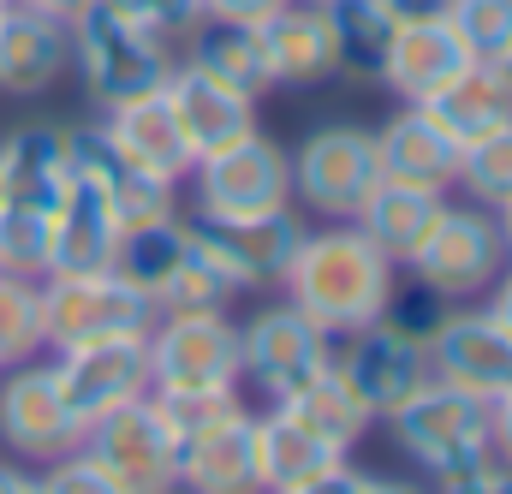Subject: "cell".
I'll return each mask as SVG.
<instances>
[{
  "mask_svg": "<svg viewBox=\"0 0 512 494\" xmlns=\"http://www.w3.org/2000/svg\"><path fill=\"white\" fill-rule=\"evenodd\" d=\"M274 411H286L292 423H304L310 435H322V441L340 447V453H352V447L370 435V423H376V417L364 411V399L334 375V364L322 375H310L304 387H292L286 399H274Z\"/></svg>",
  "mask_w": 512,
  "mask_h": 494,
  "instance_id": "cell-31",
  "label": "cell"
},
{
  "mask_svg": "<svg viewBox=\"0 0 512 494\" xmlns=\"http://www.w3.org/2000/svg\"><path fill=\"white\" fill-rule=\"evenodd\" d=\"M78 453H90L126 494H161L167 483H179V441L155 417L149 393L90 417L78 435Z\"/></svg>",
  "mask_w": 512,
  "mask_h": 494,
  "instance_id": "cell-8",
  "label": "cell"
},
{
  "mask_svg": "<svg viewBox=\"0 0 512 494\" xmlns=\"http://www.w3.org/2000/svg\"><path fill=\"white\" fill-rule=\"evenodd\" d=\"M0 274H24V280L48 274V209L0 203Z\"/></svg>",
  "mask_w": 512,
  "mask_h": 494,
  "instance_id": "cell-37",
  "label": "cell"
},
{
  "mask_svg": "<svg viewBox=\"0 0 512 494\" xmlns=\"http://www.w3.org/2000/svg\"><path fill=\"white\" fill-rule=\"evenodd\" d=\"M459 185L483 203V209H501L512 203V120L459 143Z\"/></svg>",
  "mask_w": 512,
  "mask_h": 494,
  "instance_id": "cell-35",
  "label": "cell"
},
{
  "mask_svg": "<svg viewBox=\"0 0 512 494\" xmlns=\"http://www.w3.org/2000/svg\"><path fill=\"white\" fill-rule=\"evenodd\" d=\"M72 66V30L60 12L30 0H0V90L6 96H48Z\"/></svg>",
  "mask_w": 512,
  "mask_h": 494,
  "instance_id": "cell-15",
  "label": "cell"
},
{
  "mask_svg": "<svg viewBox=\"0 0 512 494\" xmlns=\"http://www.w3.org/2000/svg\"><path fill=\"white\" fill-rule=\"evenodd\" d=\"M42 346H48V322H42V280L0 274V370L30 364Z\"/></svg>",
  "mask_w": 512,
  "mask_h": 494,
  "instance_id": "cell-34",
  "label": "cell"
},
{
  "mask_svg": "<svg viewBox=\"0 0 512 494\" xmlns=\"http://www.w3.org/2000/svg\"><path fill=\"white\" fill-rule=\"evenodd\" d=\"M179 60L203 66L209 78H221V84H233V90H245V96H268V90H274L262 30H256V24H239V18H203V24L185 36Z\"/></svg>",
  "mask_w": 512,
  "mask_h": 494,
  "instance_id": "cell-27",
  "label": "cell"
},
{
  "mask_svg": "<svg viewBox=\"0 0 512 494\" xmlns=\"http://www.w3.org/2000/svg\"><path fill=\"white\" fill-rule=\"evenodd\" d=\"M54 387L72 405L78 423L131 405L149 393V334H114V340H90V346H66L54 352Z\"/></svg>",
  "mask_w": 512,
  "mask_h": 494,
  "instance_id": "cell-12",
  "label": "cell"
},
{
  "mask_svg": "<svg viewBox=\"0 0 512 494\" xmlns=\"http://www.w3.org/2000/svg\"><path fill=\"white\" fill-rule=\"evenodd\" d=\"M84 435V423L72 417V405L60 399L48 364H12L0 370V441L30 459V465H54L60 453H72Z\"/></svg>",
  "mask_w": 512,
  "mask_h": 494,
  "instance_id": "cell-13",
  "label": "cell"
},
{
  "mask_svg": "<svg viewBox=\"0 0 512 494\" xmlns=\"http://www.w3.org/2000/svg\"><path fill=\"white\" fill-rule=\"evenodd\" d=\"M191 250H197L191 221L161 215V221H143V227H126V233H120V245H114V268L126 274L149 304H161V292L179 280V268L191 262Z\"/></svg>",
  "mask_w": 512,
  "mask_h": 494,
  "instance_id": "cell-30",
  "label": "cell"
},
{
  "mask_svg": "<svg viewBox=\"0 0 512 494\" xmlns=\"http://www.w3.org/2000/svg\"><path fill=\"white\" fill-rule=\"evenodd\" d=\"M334 334L316 328L298 304H268L239 328V381H256L268 399H286L310 375L328 370Z\"/></svg>",
  "mask_w": 512,
  "mask_h": 494,
  "instance_id": "cell-11",
  "label": "cell"
},
{
  "mask_svg": "<svg viewBox=\"0 0 512 494\" xmlns=\"http://www.w3.org/2000/svg\"><path fill=\"white\" fill-rule=\"evenodd\" d=\"M72 185V137L54 120H30L0 137V203H36L54 209Z\"/></svg>",
  "mask_w": 512,
  "mask_h": 494,
  "instance_id": "cell-20",
  "label": "cell"
},
{
  "mask_svg": "<svg viewBox=\"0 0 512 494\" xmlns=\"http://www.w3.org/2000/svg\"><path fill=\"white\" fill-rule=\"evenodd\" d=\"M435 209H441V191H417V185H393V179H382V185L364 197V209L352 215V227L382 250L393 268H405L411 250L423 245Z\"/></svg>",
  "mask_w": 512,
  "mask_h": 494,
  "instance_id": "cell-29",
  "label": "cell"
},
{
  "mask_svg": "<svg viewBox=\"0 0 512 494\" xmlns=\"http://www.w3.org/2000/svg\"><path fill=\"white\" fill-rule=\"evenodd\" d=\"M66 137H72V179H84L114 209L120 233L173 215V185L155 179V173H143L126 149L108 137V125H66Z\"/></svg>",
  "mask_w": 512,
  "mask_h": 494,
  "instance_id": "cell-14",
  "label": "cell"
},
{
  "mask_svg": "<svg viewBox=\"0 0 512 494\" xmlns=\"http://www.w3.org/2000/svg\"><path fill=\"white\" fill-rule=\"evenodd\" d=\"M256 459H262V494H298L322 471H334L346 453L310 435L304 423H292L286 411H268L256 417Z\"/></svg>",
  "mask_w": 512,
  "mask_h": 494,
  "instance_id": "cell-28",
  "label": "cell"
},
{
  "mask_svg": "<svg viewBox=\"0 0 512 494\" xmlns=\"http://www.w3.org/2000/svg\"><path fill=\"white\" fill-rule=\"evenodd\" d=\"M155 304L131 286L120 268H90V274H42V322H48V346H90V340H114V334H149L155 328Z\"/></svg>",
  "mask_w": 512,
  "mask_h": 494,
  "instance_id": "cell-5",
  "label": "cell"
},
{
  "mask_svg": "<svg viewBox=\"0 0 512 494\" xmlns=\"http://www.w3.org/2000/svg\"><path fill=\"white\" fill-rule=\"evenodd\" d=\"M376 161H382V179H393V185H417V191H441V197L459 185V143L417 102H405L376 131Z\"/></svg>",
  "mask_w": 512,
  "mask_h": 494,
  "instance_id": "cell-19",
  "label": "cell"
},
{
  "mask_svg": "<svg viewBox=\"0 0 512 494\" xmlns=\"http://www.w3.org/2000/svg\"><path fill=\"white\" fill-rule=\"evenodd\" d=\"M262 48H268V72L274 84H322L334 78V18L316 0H280L262 24Z\"/></svg>",
  "mask_w": 512,
  "mask_h": 494,
  "instance_id": "cell-21",
  "label": "cell"
},
{
  "mask_svg": "<svg viewBox=\"0 0 512 494\" xmlns=\"http://www.w3.org/2000/svg\"><path fill=\"white\" fill-rule=\"evenodd\" d=\"M197 239L209 245V256L233 274V286H280V274L292 268V256L304 245V221L292 209L274 215H251V221H191Z\"/></svg>",
  "mask_w": 512,
  "mask_h": 494,
  "instance_id": "cell-18",
  "label": "cell"
},
{
  "mask_svg": "<svg viewBox=\"0 0 512 494\" xmlns=\"http://www.w3.org/2000/svg\"><path fill=\"white\" fill-rule=\"evenodd\" d=\"M429 370L465 393L495 399L512 387V334L489 310H447L429 334Z\"/></svg>",
  "mask_w": 512,
  "mask_h": 494,
  "instance_id": "cell-16",
  "label": "cell"
},
{
  "mask_svg": "<svg viewBox=\"0 0 512 494\" xmlns=\"http://www.w3.org/2000/svg\"><path fill=\"white\" fill-rule=\"evenodd\" d=\"M185 179L197 185L203 221H251V215H274V209L298 203L292 197V155L262 131L227 143L221 155H203Z\"/></svg>",
  "mask_w": 512,
  "mask_h": 494,
  "instance_id": "cell-6",
  "label": "cell"
},
{
  "mask_svg": "<svg viewBox=\"0 0 512 494\" xmlns=\"http://www.w3.org/2000/svg\"><path fill=\"white\" fill-rule=\"evenodd\" d=\"M417 108L441 125L453 143H471V137H483V131H495V125L512 120V78L501 66L465 60V66H459L435 96H423Z\"/></svg>",
  "mask_w": 512,
  "mask_h": 494,
  "instance_id": "cell-24",
  "label": "cell"
},
{
  "mask_svg": "<svg viewBox=\"0 0 512 494\" xmlns=\"http://www.w3.org/2000/svg\"><path fill=\"white\" fill-rule=\"evenodd\" d=\"M42 494H126V489H120L90 453L72 447V453H60V459L42 471Z\"/></svg>",
  "mask_w": 512,
  "mask_h": 494,
  "instance_id": "cell-39",
  "label": "cell"
},
{
  "mask_svg": "<svg viewBox=\"0 0 512 494\" xmlns=\"http://www.w3.org/2000/svg\"><path fill=\"white\" fill-rule=\"evenodd\" d=\"M161 494H191V489H179V483H167V489H161Z\"/></svg>",
  "mask_w": 512,
  "mask_h": 494,
  "instance_id": "cell-49",
  "label": "cell"
},
{
  "mask_svg": "<svg viewBox=\"0 0 512 494\" xmlns=\"http://www.w3.org/2000/svg\"><path fill=\"white\" fill-rule=\"evenodd\" d=\"M114 245H120V221L114 209L72 179L60 191V203L48 209V274H90V268H114Z\"/></svg>",
  "mask_w": 512,
  "mask_h": 494,
  "instance_id": "cell-23",
  "label": "cell"
},
{
  "mask_svg": "<svg viewBox=\"0 0 512 494\" xmlns=\"http://www.w3.org/2000/svg\"><path fill=\"white\" fill-rule=\"evenodd\" d=\"M120 18H131L137 30H149L155 42L167 48H185V36L203 24V6L197 0H108Z\"/></svg>",
  "mask_w": 512,
  "mask_h": 494,
  "instance_id": "cell-38",
  "label": "cell"
},
{
  "mask_svg": "<svg viewBox=\"0 0 512 494\" xmlns=\"http://www.w3.org/2000/svg\"><path fill=\"white\" fill-rule=\"evenodd\" d=\"M161 96H167V108H173V120H179V131H185V143H191L197 161L203 155H221L227 143H239V137L256 131V96L221 84V78H209L191 60H179L167 72Z\"/></svg>",
  "mask_w": 512,
  "mask_h": 494,
  "instance_id": "cell-17",
  "label": "cell"
},
{
  "mask_svg": "<svg viewBox=\"0 0 512 494\" xmlns=\"http://www.w3.org/2000/svg\"><path fill=\"white\" fill-rule=\"evenodd\" d=\"M149 405H155V417L167 423V435L185 447V441H197V435H209L215 423H227V417H239V411H251L245 405V393H239V381L233 387H155L149 393Z\"/></svg>",
  "mask_w": 512,
  "mask_h": 494,
  "instance_id": "cell-33",
  "label": "cell"
},
{
  "mask_svg": "<svg viewBox=\"0 0 512 494\" xmlns=\"http://www.w3.org/2000/svg\"><path fill=\"white\" fill-rule=\"evenodd\" d=\"M0 494H42V477H30V471H12V465H0Z\"/></svg>",
  "mask_w": 512,
  "mask_h": 494,
  "instance_id": "cell-46",
  "label": "cell"
},
{
  "mask_svg": "<svg viewBox=\"0 0 512 494\" xmlns=\"http://www.w3.org/2000/svg\"><path fill=\"white\" fill-rule=\"evenodd\" d=\"M280 286H286V304H298L316 328L352 334V328H370L376 316H387L399 268L352 221H334L328 233H304Z\"/></svg>",
  "mask_w": 512,
  "mask_h": 494,
  "instance_id": "cell-1",
  "label": "cell"
},
{
  "mask_svg": "<svg viewBox=\"0 0 512 494\" xmlns=\"http://www.w3.org/2000/svg\"><path fill=\"white\" fill-rule=\"evenodd\" d=\"M447 6H453V0H382V12L393 18V30H399V24H435V18H447Z\"/></svg>",
  "mask_w": 512,
  "mask_h": 494,
  "instance_id": "cell-43",
  "label": "cell"
},
{
  "mask_svg": "<svg viewBox=\"0 0 512 494\" xmlns=\"http://www.w3.org/2000/svg\"><path fill=\"white\" fill-rule=\"evenodd\" d=\"M495 221H501V245H507V262H512V203L495 209Z\"/></svg>",
  "mask_w": 512,
  "mask_h": 494,
  "instance_id": "cell-47",
  "label": "cell"
},
{
  "mask_svg": "<svg viewBox=\"0 0 512 494\" xmlns=\"http://www.w3.org/2000/svg\"><path fill=\"white\" fill-rule=\"evenodd\" d=\"M66 30H72V66H78V78H84V90L102 114L126 108L137 96H155L167 84V72L179 66V48L137 30L108 0H84L66 18Z\"/></svg>",
  "mask_w": 512,
  "mask_h": 494,
  "instance_id": "cell-2",
  "label": "cell"
},
{
  "mask_svg": "<svg viewBox=\"0 0 512 494\" xmlns=\"http://www.w3.org/2000/svg\"><path fill=\"white\" fill-rule=\"evenodd\" d=\"M334 375L364 399L370 417H387L399 399H411L423 381H429V340L405 334L399 322L376 316L370 328H352V334H334Z\"/></svg>",
  "mask_w": 512,
  "mask_h": 494,
  "instance_id": "cell-10",
  "label": "cell"
},
{
  "mask_svg": "<svg viewBox=\"0 0 512 494\" xmlns=\"http://www.w3.org/2000/svg\"><path fill=\"white\" fill-rule=\"evenodd\" d=\"M441 494H512V465L501 459H477L471 471H459V477H447V483H435Z\"/></svg>",
  "mask_w": 512,
  "mask_h": 494,
  "instance_id": "cell-41",
  "label": "cell"
},
{
  "mask_svg": "<svg viewBox=\"0 0 512 494\" xmlns=\"http://www.w3.org/2000/svg\"><path fill=\"white\" fill-rule=\"evenodd\" d=\"M334 18V72L352 84H382V60L393 42V18L382 12V0H328Z\"/></svg>",
  "mask_w": 512,
  "mask_h": 494,
  "instance_id": "cell-32",
  "label": "cell"
},
{
  "mask_svg": "<svg viewBox=\"0 0 512 494\" xmlns=\"http://www.w3.org/2000/svg\"><path fill=\"white\" fill-rule=\"evenodd\" d=\"M376 185L382 161H376V131L364 125H322L292 155V197H304V209L328 221H352Z\"/></svg>",
  "mask_w": 512,
  "mask_h": 494,
  "instance_id": "cell-7",
  "label": "cell"
},
{
  "mask_svg": "<svg viewBox=\"0 0 512 494\" xmlns=\"http://www.w3.org/2000/svg\"><path fill=\"white\" fill-rule=\"evenodd\" d=\"M393 429V447L429 471V483H447L459 471H471L477 459H495L489 447V399L483 393H465L441 375H429L411 399H399L382 417Z\"/></svg>",
  "mask_w": 512,
  "mask_h": 494,
  "instance_id": "cell-3",
  "label": "cell"
},
{
  "mask_svg": "<svg viewBox=\"0 0 512 494\" xmlns=\"http://www.w3.org/2000/svg\"><path fill=\"white\" fill-rule=\"evenodd\" d=\"M501 72H507V78H512V54H507V60H501Z\"/></svg>",
  "mask_w": 512,
  "mask_h": 494,
  "instance_id": "cell-50",
  "label": "cell"
},
{
  "mask_svg": "<svg viewBox=\"0 0 512 494\" xmlns=\"http://www.w3.org/2000/svg\"><path fill=\"white\" fill-rule=\"evenodd\" d=\"M30 6H42V12H60V18H72L84 0H30Z\"/></svg>",
  "mask_w": 512,
  "mask_h": 494,
  "instance_id": "cell-48",
  "label": "cell"
},
{
  "mask_svg": "<svg viewBox=\"0 0 512 494\" xmlns=\"http://www.w3.org/2000/svg\"><path fill=\"white\" fill-rule=\"evenodd\" d=\"M316 6H328V0H316Z\"/></svg>",
  "mask_w": 512,
  "mask_h": 494,
  "instance_id": "cell-51",
  "label": "cell"
},
{
  "mask_svg": "<svg viewBox=\"0 0 512 494\" xmlns=\"http://www.w3.org/2000/svg\"><path fill=\"white\" fill-rule=\"evenodd\" d=\"M179 489L191 494H262V459H256V411L215 423L209 435L179 447Z\"/></svg>",
  "mask_w": 512,
  "mask_h": 494,
  "instance_id": "cell-22",
  "label": "cell"
},
{
  "mask_svg": "<svg viewBox=\"0 0 512 494\" xmlns=\"http://www.w3.org/2000/svg\"><path fill=\"white\" fill-rule=\"evenodd\" d=\"M405 268H411L417 286L441 292L447 304L477 298V292H489V286L501 280V268H507L501 221H495L483 203H447V197H441V209H435L423 245L411 250Z\"/></svg>",
  "mask_w": 512,
  "mask_h": 494,
  "instance_id": "cell-4",
  "label": "cell"
},
{
  "mask_svg": "<svg viewBox=\"0 0 512 494\" xmlns=\"http://www.w3.org/2000/svg\"><path fill=\"white\" fill-rule=\"evenodd\" d=\"M203 18H239V24H262L280 0H197Z\"/></svg>",
  "mask_w": 512,
  "mask_h": 494,
  "instance_id": "cell-44",
  "label": "cell"
},
{
  "mask_svg": "<svg viewBox=\"0 0 512 494\" xmlns=\"http://www.w3.org/2000/svg\"><path fill=\"white\" fill-rule=\"evenodd\" d=\"M489 292H495V298H489V316H495V322L512 334V268H501V280H495Z\"/></svg>",
  "mask_w": 512,
  "mask_h": 494,
  "instance_id": "cell-45",
  "label": "cell"
},
{
  "mask_svg": "<svg viewBox=\"0 0 512 494\" xmlns=\"http://www.w3.org/2000/svg\"><path fill=\"white\" fill-rule=\"evenodd\" d=\"M102 125H108V137L126 149L143 173H155L167 185H179L197 167V155H191V143H185V131H179V120H173V108H167L161 90L155 96H137L126 108H108Z\"/></svg>",
  "mask_w": 512,
  "mask_h": 494,
  "instance_id": "cell-25",
  "label": "cell"
},
{
  "mask_svg": "<svg viewBox=\"0 0 512 494\" xmlns=\"http://www.w3.org/2000/svg\"><path fill=\"white\" fill-rule=\"evenodd\" d=\"M489 447H495L501 465H512V387H501L489 399Z\"/></svg>",
  "mask_w": 512,
  "mask_h": 494,
  "instance_id": "cell-42",
  "label": "cell"
},
{
  "mask_svg": "<svg viewBox=\"0 0 512 494\" xmlns=\"http://www.w3.org/2000/svg\"><path fill=\"white\" fill-rule=\"evenodd\" d=\"M471 54L459 48L453 24L435 18V24H399L393 42H387V60H382V84L399 96V102H423L435 96Z\"/></svg>",
  "mask_w": 512,
  "mask_h": 494,
  "instance_id": "cell-26",
  "label": "cell"
},
{
  "mask_svg": "<svg viewBox=\"0 0 512 494\" xmlns=\"http://www.w3.org/2000/svg\"><path fill=\"white\" fill-rule=\"evenodd\" d=\"M447 24H453L459 48L483 66H501L512 54V0H453Z\"/></svg>",
  "mask_w": 512,
  "mask_h": 494,
  "instance_id": "cell-36",
  "label": "cell"
},
{
  "mask_svg": "<svg viewBox=\"0 0 512 494\" xmlns=\"http://www.w3.org/2000/svg\"><path fill=\"white\" fill-rule=\"evenodd\" d=\"M239 322L227 310H161L149 328V393L155 387H233Z\"/></svg>",
  "mask_w": 512,
  "mask_h": 494,
  "instance_id": "cell-9",
  "label": "cell"
},
{
  "mask_svg": "<svg viewBox=\"0 0 512 494\" xmlns=\"http://www.w3.org/2000/svg\"><path fill=\"white\" fill-rule=\"evenodd\" d=\"M298 494H417L411 483H387V477H370V471H352L346 459L334 471H322L316 483H304Z\"/></svg>",
  "mask_w": 512,
  "mask_h": 494,
  "instance_id": "cell-40",
  "label": "cell"
}]
</instances>
